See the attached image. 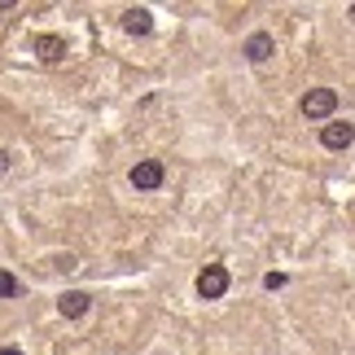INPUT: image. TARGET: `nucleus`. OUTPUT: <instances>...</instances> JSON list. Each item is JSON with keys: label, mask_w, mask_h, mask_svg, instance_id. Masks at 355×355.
Instances as JSON below:
<instances>
[{"label": "nucleus", "mask_w": 355, "mask_h": 355, "mask_svg": "<svg viewBox=\"0 0 355 355\" xmlns=\"http://www.w3.org/2000/svg\"><path fill=\"white\" fill-rule=\"evenodd\" d=\"M298 110H303L307 119H329V114L338 110V92H334V88H311V92H303Z\"/></svg>", "instance_id": "f257e3e1"}, {"label": "nucleus", "mask_w": 355, "mask_h": 355, "mask_svg": "<svg viewBox=\"0 0 355 355\" xmlns=\"http://www.w3.org/2000/svg\"><path fill=\"white\" fill-rule=\"evenodd\" d=\"M198 294L202 298H224L228 294V268L224 263H207L198 272Z\"/></svg>", "instance_id": "f03ea898"}, {"label": "nucleus", "mask_w": 355, "mask_h": 355, "mask_svg": "<svg viewBox=\"0 0 355 355\" xmlns=\"http://www.w3.org/2000/svg\"><path fill=\"white\" fill-rule=\"evenodd\" d=\"M162 180H167V167H162L158 158H141V162L132 167V184L141 189V193H149V189H158Z\"/></svg>", "instance_id": "7ed1b4c3"}, {"label": "nucleus", "mask_w": 355, "mask_h": 355, "mask_svg": "<svg viewBox=\"0 0 355 355\" xmlns=\"http://www.w3.org/2000/svg\"><path fill=\"white\" fill-rule=\"evenodd\" d=\"M355 141V128H351V123H324V128H320V145L324 149H347Z\"/></svg>", "instance_id": "20e7f679"}, {"label": "nucleus", "mask_w": 355, "mask_h": 355, "mask_svg": "<svg viewBox=\"0 0 355 355\" xmlns=\"http://www.w3.org/2000/svg\"><path fill=\"white\" fill-rule=\"evenodd\" d=\"M88 307H92V298L84 294V290H71V294H62L58 298V311L66 320H79V316H88Z\"/></svg>", "instance_id": "39448f33"}, {"label": "nucleus", "mask_w": 355, "mask_h": 355, "mask_svg": "<svg viewBox=\"0 0 355 355\" xmlns=\"http://www.w3.org/2000/svg\"><path fill=\"white\" fill-rule=\"evenodd\" d=\"M241 53H245L250 62H268L272 53H277V40H272L268 31H254L250 40H245V49H241Z\"/></svg>", "instance_id": "423d86ee"}, {"label": "nucleus", "mask_w": 355, "mask_h": 355, "mask_svg": "<svg viewBox=\"0 0 355 355\" xmlns=\"http://www.w3.org/2000/svg\"><path fill=\"white\" fill-rule=\"evenodd\" d=\"M123 31H128V35H149V31H154V13H149V9H128V13H123Z\"/></svg>", "instance_id": "0eeeda50"}, {"label": "nucleus", "mask_w": 355, "mask_h": 355, "mask_svg": "<svg viewBox=\"0 0 355 355\" xmlns=\"http://www.w3.org/2000/svg\"><path fill=\"white\" fill-rule=\"evenodd\" d=\"M35 53H40V62H62L66 58V40L62 35H40L35 40Z\"/></svg>", "instance_id": "6e6552de"}, {"label": "nucleus", "mask_w": 355, "mask_h": 355, "mask_svg": "<svg viewBox=\"0 0 355 355\" xmlns=\"http://www.w3.org/2000/svg\"><path fill=\"white\" fill-rule=\"evenodd\" d=\"M18 294H22L18 277H13V272H5V268H0V298H18Z\"/></svg>", "instance_id": "1a4fd4ad"}, {"label": "nucleus", "mask_w": 355, "mask_h": 355, "mask_svg": "<svg viewBox=\"0 0 355 355\" xmlns=\"http://www.w3.org/2000/svg\"><path fill=\"white\" fill-rule=\"evenodd\" d=\"M53 263H58L62 272H71V268H79V259H75V254H58V259H53Z\"/></svg>", "instance_id": "9d476101"}, {"label": "nucleus", "mask_w": 355, "mask_h": 355, "mask_svg": "<svg viewBox=\"0 0 355 355\" xmlns=\"http://www.w3.org/2000/svg\"><path fill=\"white\" fill-rule=\"evenodd\" d=\"M263 285H268V290H281V285H285V272H268Z\"/></svg>", "instance_id": "9b49d317"}, {"label": "nucleus", "mask_w": 355, "mask_h": 355, "mask_svg": "<svg viewBox=\"0 0 355 355\" xmlns=\"http://www.w3.org/2000/svg\"><path fill=\"white\" fill-rule=\"evenodd\" d=\"M9 171V154H5V149H0V175H5Z\"/></svg>", "instance_id": "f8f14e48"}, {"label": "nucleus", "mask_w": 355, "mask_h": 355, "mask_svg": "<svg viewBox=\"0 0 355 355\" xmlns=\"http://www.w3.org/2000/svg\"><path fill=\"white\" fill-rule=\"evenodd\" d=\"M0 355H22V351L18 347H0Z\"/></svg>", "instance_id": "ddd939ff"}]
</instances>
